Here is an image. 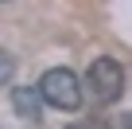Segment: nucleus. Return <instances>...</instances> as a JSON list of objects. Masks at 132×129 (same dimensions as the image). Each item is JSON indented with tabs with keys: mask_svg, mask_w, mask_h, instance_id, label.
<instances>
[{
	"mask_svg": "<svg viewBox=\"0 0 132 129\" xmlns=\"http://www.w3.org/2000/svg\"><path fill=\"white\" fill-rule=\"evenodd\" d=\"M86 86H89V98L101 102V106H113L120 94H124V71H120V63L101 55L89 63V71H86Z\"/></svg>",
	"mask_w": 132,
	"mask_h": 129,
	"instance_id": "obj_1",
	"label": "nucleus"
},
{
	"mask_svg": "<svg viewBox=\"0 0 132 129\" xmlns=\"http://www.w3.org/2000/svg\"><path fill=\"white\" fill-rule=\"evenodd\" d=\"M39 90L47 98V106L54 110H66V113H74L82 106V82L74 71H66V67H51L43 78H39Z\"/></svg>",
	"mask_w": 132,
	"mask_h": 129,
	"instance_id": "obj_2",
	"label": "nucleus"
},
{
	"mask_svg": "<svg viewBox=\"0 0 132 129\" xmlns=\"http://www.w3.org/2000/svg\"><path fill=\"white\" fill-rule=\"evenodd\" d=\"M43 90L39 86H12V106H16V113L20 117H27V121H39L43 117Z\"/></svg>",
	"mask_w": 132,
	"mask_h": 129,
	"instance_id": "obj_3",
	"label": "nucleus"
},
{
	"mask_svg": "<svg viewBox=\"0 0 132 129\" xmlns=\"http://www.w3.org/2000/svg\"><path fill=\"white\" fill-rule=\"evenodd\" d=\"M12 74H16V59H12L8 51H0V86L12 82Z\"/></svg>",
	"mask_w": 132,
	"mask_h": 129,
	"instance_id": "obj_4",
	"label": "nucleus"
},
{
	"mask_svg": "<svg viewBox=\"0 0 132 129\" xmlns=\"http://www.w3.org/2000/svg\"><path fill=\"white\" fill-rule=\"evenodd\" d=\"M113 129H132V113H120V117H117V125H113Z\"/></svg>",
	"mask_w": 132,
	"mask_h": 129,
	"instance_id": "obj_5",
	"label": "nucleus"
},
{
	"mask_svg": "<svg viewBox=\"0 0 132 129\" xmlns=\"http://www.w3.org/2000/svg\"><path fill=\"white\" fill-rule=\"evenodd\" d=\"M70 129H86V125H70Z\"/></svg>",
	"mask_w": 132,
	"mask_h": 129,
	"instance_id": "obj_6",
	"label": "nucleus"
},
{
	"mask_svg": "<svg viewBox=\"0 0 132 129\" xmlns=\"http://www.w3.org/2000/svg\"><path fill=\"white\" fill-rule=\"evenodd\" d=\"M0 4H4V0H0Z\"/></svg>",
	"mask_w": 132,
	"mask_h": 129,
	"instance_id": "obj_7",
	"label": "nucleus"
}]
</instances>
